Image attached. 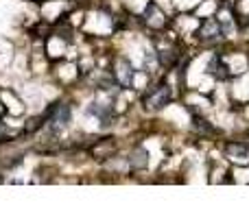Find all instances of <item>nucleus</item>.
Listing matches in <instances>:
<instances>
[{
  "mask_svg": "<svg viewBox=\"0 0 249 218\" xmlns=\"http://www.w3.org/2000/svg\"><path fill=\"white\" fill-rule=\"evenodd\" d=\"M245 153H247V146L245 144H228V155L232 159L245 157Z\"/></svg>",
  "mask_w": 249,
  "mask_h": 218,
  "instance_id": "obj_5",
  "label": "nucleus"
},
{
  "mask_svg": "<svg viewBox=\"0 0 249 218\" xmlns=\"http://www.w3.org/2000/svg\"><path fill=\"white\" fill-rule=\"evenodd\" d=\"M219 35H221V24L219 22H214V20H208L206 26L201 29V37L210 39V37H219Z\"/></svg>",
  "mask_w": 249,
  "mask_h": 218,
  "instance_id": "obj_2",
  "label": "nucleus"
},
{
  "mask_svg": "<svg viewBox=\"0 0 249 218\" xmlns=\"http://www.w3.org/2000/svg\"><path fill=\"white\" fill-rule=\"evenodd\" d=\"M118 81L123 83V85H129L131 83V79H133V70L129 68V64L127 61H118Z\"/></svg>",
  "mask_w": 249,
  "mask_h": 218,
  "instance_id": "obj_3",
  "label": "nucleus"
},
{
  "mask_svg": "<svg viewBox=\"0 0 249 218\" xmlns=\"http://www.w3.org/2000/svg\"><path fill=\"white\" fill-rule=\"evenodd\" d=\"M168 99H171V90H168L166 85L155 87V90L151 92V96L146 99V109H151V111L162 109L164 105H168Z\"/></svg>",
  "mask_w": 249,
  "mask_h": 218,
  "instance_id": "obj_1",
  "label": "nucleus"
},
{
  "mask_svg": "<svg viewBox=\"0 0 249 218\" xmlns=\"http://www.w3.org/2000/svg\"><path fill=\"white\" fill-rule=\"evenodd\" d=\"M131 166L133 168H144L146 166V151L144 149H136L131 153Z\"/></svg>",
  "mask_w": 249,
  "mask_h": 218,
  "instance_id": "obj_4",
  "label": "nucleus"
}]
</instances>
